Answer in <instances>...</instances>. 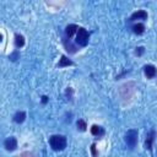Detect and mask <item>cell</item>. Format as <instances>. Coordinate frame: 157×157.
<instances>
[{
    "label": "cell",
    "mask_w": 157,
    "mask_h": 157,
    "mask_svg": "<svg viewBox=\"0 0 157 157\" xmlns=\"http://www.w3.org/2000/svg\"><path fill=\"white\" fill-rule=\"evenodd\" d=\"M49 145L54 151H63L67 145V140L64 135H52L49 137Z\"/></svg>",
    "instance_id": "1"
},
{
    "label": "cell",
    "mask_w": 157,
    "mask_h": 157,
    "mask_svg": "<svg viewBox=\"0 0 157 157\" xmlns=\"http://www.w3.org/2000/svg\"><path fill=\"white\" fill-rule=\"evenodd\" d=\"M88 40H90V33L86 28L83 27H78L77 29V33H76V44H78L80 47H86L88 44Z\"/></svg>",
    "instance_id": "2"
},
{
    "label": "cell",
    "mask_w": 157,
    "mask_h": 157,
    "mask_svg": "<svg viewBox=\"0 0 157 157\" xmlns=\"http://www.w3.org/2000/svg\"><path fill=\"white\" fill-rule=\"evenodd\" d=\"M137 136H139V132H137L136 129H130V130H128V131L125 132L124 140H125L126 146H128L130 150H132V148L136 146V144H137Z\"/></svg>",
    "instance_id": "3"
},
{
    "label": "cell",
    "mask_w": 157,
    "mask_h": 157,
    "mask_svg": "<svg viewBox=\"0 0 157 157\" xmlns=\"http://www.w3.org/2000/svg\"><path fill=\"white\" fill-rule=\"evenodd\" d=\"M4 147L6 148V151H10V152L15 151L17 148V140H16V137H13V136L7 137L4 141Z\"/></svg>",
    "instance_id": "4"
},
{
    "label": "cell",
    "mask_w": 157,
    "mask_h": 157,
    "mask_svg": "<svg viewBox=\"0 0 157 157\" xmlns=\"http://www.w3.org/2000/svg\"><path fill=\"white\" fill-rule=\"evenodd\" d=\"M147 17H148V15H147V12H146L145 10H137V11H135V12L130 16L129 21H137V20L145 21V20H147Z\"/></svg>",
    "instance_id": "5"
},
{
    "label": "cell",
    "mask_w": 157,
    "mask_h": 157,
    "mask_svg": "<svg viewBox=\"0 0 157 157\" xmlns=\"http://www.w3.org/2000/svg\"><path fill=\"white\" fill-rule=\"evenodd\" d=\"M155 137H156V131L155 130H151L147 135H146V140H145V147L151 151L152 150V145H153V141H155Z\"/></svg>",
    "instance_id": "6"
},
{
    "label": "cell",
    "mask_w": 157,
    "mask_h": 157,
    "mask_svg": "<svg viewBox=\"0 0 157 157\" xmlns=\"http://www.w3.org/2000/svg\"><path fill=\"white\" fill-rule=\"evenodd\" d=\"M144 72H145V76L147 78H153L157 74V70L153 65H145L144 66Z\"/></svg>",
    "instance_id": "7"
},
{
    "label": "cell",
    "mask_w": 157,
    "mask_h": 157,
    "mask_svg": "<svg viewBox=\"0 0 157 157\" xmlns=\"http://www.w3.org/2000/svg\"><path fill=\"white\" fill-rule=\"evenodd\" d=\"M77 29H78V26H76L74 23L67 25L65 27V36H66V38H71L74 34H76L77 33Z\"/></svg>",
    "instance_id": "8"
},
{
    "label": "cell",
    "mask_w": 157,
    "mask_h": 157,
    "mask_svg": "<svg viewBox=\"0 0 157 157\" xmlns=\"http://www.w3.org/2000/svg\"><path fill=\"white\" fill-rule=\"evenodd\" d=\"M104 129L101 126V125H92V128H91V134L93 135V136H97V137H101V136H103L104 135Z\"/></svg>",
    "instance_id": "9"
},
{
    "label": "cell",
    "mask_w": 157,
    "mask_h": 157,
    "mask_svg": "<svg viewBox=\"0 0 157 157\" xmlns=\"http://www.w3.org/2000/svg\"><path fill=\"white\" fill-rule=\"evenodd\" d=\"M25 119H26V113H25L23 110H18V112H16L15 115H13V121L17 123V124L23 123Z\"/></svg>",
    "instance_id": "10"
},
{
    "label": "cell",
    "mask_w": 157,
    "mask_h": 157,
    "mask_svg": "<svg viewBox=\"0 0 157 157\" xmlns=\"http://www.w3.org/2000/svg\"><path fill=\"white\" fill-rule=\"evenodd\" d=\"M131 29H132V32H134L135 34H139V36H140V34H142V33L145 32V26H144V23L137 22V23L132 25Z\"/></svg>",
    "instance_id": "11"
},
{
    "label": "cell",
    "mask_w": 157,
    "mask_h": 157,
    "mask_svg": "<svg viewBox=\"0 0 157 157\" xmlns=\"http://www.w3.org/2000/svg\"><path fill=\"white\" fill-rule=\"evenodd\" d=\"M64 45H65L66 50H67V52H70V53H75V52L77 50V48L71 43L70 38H66V37H65V39H64Z\"/></svg>",
    "instance_id": "12"
},
{
    "label": "cell",
    "mask_w": 157,
    "mask_h": 157,
    "mask_svg": "<svg viewBox=\"0 0 157 157\" xmlns=\"http://www.w3.org/2000/svg\"><path fill=\"white\" fill-rule=\"evenodd\" d=\"M15 45L16 48H22L25 45V37L22 34H15Z\"/></svg>",
    "instance_id": "13"
},
{
    "label": "cell",
    "mask_w": 157,
    "mask_h": 157,
    "mask_svg": "<svg viewBox=\"0 0 157 157\" xmlns=\"http://www.w3.org/2000/svg\"><path fill=\"white\" fill-rule=\"evenodd\" d=\"M74 63L70 60V59H67L65 55H63L61 58H60V60H59V63H58V66L59 67H65V66H69V65H72Z\"/></svg>",
    "instance_id": "14"
},
{
    "label": "cell",
    "mask_w": 157,
    "mask_h": 157,
    "mask_svg": "<svg viewBox=\"0 0 157 157\" xmlns=\"http://www.w3.org/2000/svg\"><path fill=\"white\" fill-rule=\"evenodd\" d=\"M76 126H77V130L85 131L86 128H87V124H86V121H85L83 119H78V120L76 121Z\"/></svg>",
    "instance_id": "15"
},
{
    "label": "cell",
    "mask_w": 157,
    "mask_h": 157,
    "mask_svg": "<svg viewBox=\"0 0 157 157\" xmlns=\"http://www.w3.org/2000/svg\"><path fill=\"white\" fill-rule=\"evenodd\" d=\"M9 59H10V60H12V61H16L17 59H20V52H18V50L12 52V53L9 55Z\"/></svg>",
    "instance_id": "16"
},
{
    "label": "cell",
    "mask_w": 157,
    "mask_h": 157,
    "mask_svg": "<svg viewBox=\"0 0 157 157\" xmlns=\"http://www.w3.org/2000/svg\"><path fill=\"white\" fill-rule=\"evenodd\" d=\"M144 52H145V48H144V47H137L136 50H135V54H136V55H141Z\"/></svg>",
    "instance_id": "17"
},
{
    "label": "cell",
    "mask_w": 157,
    "mask_h": 157,
    "mask_svg": "<svg viewBox=\"0 0 157 157\" xmlns=\"http://www.w3.org/2000/svg\"><path fill=\"white\" fill-rule=\"evenodd\" d=\"M91 151H92V156H93V157H97V151H96V145H94V144H92Z\"/></svg>",
    "instance_id": "18"
},
{
    "label": "cell",
    "mask_w": 157,
    "mask_h": 157,
    "mask_svg": "<svg viewBox=\"0 0 157 157\" xmlns=\"http://www.w3.org/2000/svg\"><path fill=\"white\" fill-rule=\"evenodd\" d=\"M48 102V97L47 96H43L42 97V103H47Z\"/></svg>",
    "instance_id": "19"
}]
</instances>
